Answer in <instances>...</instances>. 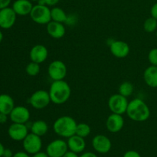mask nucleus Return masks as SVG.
<instances>
[{
	"instance_id": "8",
	"label": "nucleus",
	"mask_w": 157,
	"mask_h": 157,
	"mask_svg": "<svg viewBox=\"0 0 157 157\" xmlns=\"http://www.w3.org/2000/svg\"><path fill=\"white\" fill-rule=\"evenodd\" d=\"M22 145L26 153L34 155L41 151V149L42 147V141H41V136L31 133H29L27 136L23 140Z\"/></svg>"
},
{
	"instance_id": "35",
	"label": "nucleus",
	"mask_w": 157,
	"mask_h": 157,
	"mask_svg": "<svg viewBox=\"0 0 157 157\" xmlns=\"http://www.w3.org/2000/svg\"><path fill=\"white\" fill-rule=\"evenodd\" d=\"M8 121V115L0 113V124H6Z\"/></svg>"
},
{
	"instance_id": "11",
	"label": "nucleus",
	"mask_w": 157,
	"mask_h": 157,
	"mask_svg": "<svg viewBox=\"0 0 157 157\" xmlns=\"http://www.w3.org/2000/svg\"><path fill=\"white\" fill-rule=\"evenodd\" d=\"M16 16V13L12 8L0 9V28L3 29H11L15 25Z\"/></svg>"
},
{
	"instance_id": "42",
	"label": "nucleus",
	"mask_w": 157,
	"mask_h": 157,
	"mask_svg": "<svg viewBox=\"0 0 157 157\" xmlns=\"http://www.w3.org/2000/svg\"><path fill=\"white\" fill-rule=\"evenodd\" d=\"M156 38H157V30H156Z\"/></svg>"
},
{
	"instance_id": "39",
	"label": "nucleus",
	"mask_w": 157,
	"mask_h": 157,
	"mask_svg": "<svg viewBox=\"0 0 157 157\" xmlns=\"http://www.w3.org/2000/svg\"><path fill=\"white\" fill-rule=\"evenodd\" d=\"M4 150H5L4 146L2 145V144H1V143H0V157H2Z\"/></svg>"
},
{
	"instance_id": "6",
	"label": "nucleus",
	"mask_w": 157,
	"mask_h": 157,
	"mask_svg": "<svg viewBox=\"0 0 157 157\" xmlns=\"http://www.w3.org/2000/svg\"><path fill=\"white\" fill-rule=\"evenodd\" d=\"M52 102L48 91L45 90H38L34 92L29 98V104L33 108L41 110L45 108Z\"/></svg>"
},
{
	"instance_id": "30",
	"label": "nucleus",
	"mask_w": 157,
	"mask_h": 157,
	"mask_svg": "<svg viewBox=\"0 0 157 157\" xmlns=\"http://www.w3.org/2000/svg\"><path fill=\"white\" fill-rule=\"evenodd\" d=\"M150 14H151L152 17L157 20V2L152 6L151 9H150Z\"/></svg>"
},
{
	"instance_id": "34",
	"label": "nucleus",
	"mask_w": 157,
	"mask_h": 157,
	"mask_svg": "<svg viewBox=\"0 0 157 157\" xmlns=\"http://www.w3.org/2000/svg\"><path fill=\"white\" fill-rule=\"evenodd\" d=\"M12 157H30V156H29V153H27L26 152L20 151V152H17V153H15Z\"/></svg>"
},
{
	"instance_id": "37",
	"label": "nucleus",
	"mask_w": 157,
	"mask_h": 157,
	"mask_svg": "<svg viewBox=\"0 0 157 157\" xmlns=\"http://www.w3.org/2000/svg\"><path fill=\"white\" fill-rule=\"evenodd\" d=\"M63 157H79L78 156V153H75L73 151H67V153L63 156Z\"/></svg>"
},
{
	"instance_id": "31",
	"label": "nucleus",
	"mask_w": 157,
	"mask_h": 157,
	"mask_svg": "<svg viewBox=\"0 0 157 157\" xmlns=\"http://www.w3.org/2000/svg\"><path fill=\"white\" fill-rule=\"evenodd\" d=\"M12 0H0V9L9 7Z\"/></svg>"
},
{
	"instance_id": "38",
	"label": "nucleus",
	"mask_w": 157,
	"mask_h": 157,
	"mask_svg": "<svg viewBox=\"0 0 157 157\" xmlns=\"http://www.w3.org/2000/svg\"><path fill=\"white\" fill-rule=\"evenodd\" d=\"M32 157H49L48 155L47 154V153H44V152H38V153H35L33 155Z\"/></svg>"
},
{
	"instance_id": "26",
	"label": "nucleus",
	"mask_w": 157,
	"mask_h": 157,
	"mask_svg": "<svg viewBox=\"0 0 157 157\" xmlns=\"http://www.w3.org/2000/svg\"><path fill=\"white\" fill-rule=\"evenodd\" d=\"M144 29L149 33L154 32L157 30V20L152 16L147 18L144 23Z\"/></svg>"
},
{
	"instance_id": "18",
	"label": "nucleus",
	"mask_w": 157,
	"mask_h": 157,
	"mask_svg": "<svg viewBox=\"0 0 157 157\" xmlns=\"http://www.w3.org/2000/svg\"><path fill=\"white\" fill-rule=\"evenodd\" d=\"M33 6L30 0H16L12 4V8L16 15L24 16L30 15Z\"/></svg>"
},
{
	"instance_id": "3",
	"label": "nucleus",
	"mask_w": 157,
	"mask_h": 157,
	"mask_svg": "<svg viewBox=\"0 0 157 157\" xmlns=\"http://www.w3.org/2000/svg\"><path fill=\"white\" fill-rule=\"evenodd\" d=\"M77 122L73 117L62 116L58 117L53 124V130L58 136L64 138H69L75 134Z\"/></svg>"
},
{
	"instance_id": "4",
	"label": "nucleus",
	"mask_w": 157,
	"mask_h": 157,
	"mask_svg": "<svg viewBox=\"0 0 157 157\" xmlns=\"http://www.w3.org/2000/svg\"><path fill=\"white\" fill-rule=\"evenodd\" d=\"M45 5L37 4L34 6L30 13V17L34 22L38 25H47L52 21L51 9Z\"/></svg>"
},
{
	"instance_id": "41",
	"label": "nucleus",
	"mask_w": 157,
	"mask_h": 157,
	"mask_svg": "<svg viewBox=\"0 0 157 157\" xmlns=\"http://www.w3.org/2000/svg\"><path fill=\"white\" fill-rule=\"evenodd\" d=\"M30 1H33V2H38V0H30Z\"/></svg>"
},
{
	"instance_id": "27",
	"label": "nucleus",
	"mask_w": 157,
	"mask_h": 157,
	"mask_svg": "<svg viewBox=\"0 0 157 157\" xmlns=\"http://www.w3.org/2000/svg\"><path fill=\"white\" fill-rule=\"evenodd\" d=\"M40 64H38L34 61H31L30 63L27 64L25 67V71L28 75L29 76H36L40 72Z\"/></svg>"
},
{
	"instance_id": "20",
	"label": "nucleus",
	"mask_w": 157,
	"mask_h": 157,
	"mask_svg": "<svg viewBox=\"0 0 157 157\" xmlns=\"http://www.w3.org/2000/svg\"><path fill=\"white\" fill-rule=\"evenodd\" d=\"M144 80L147 86L153 88L157 87V66L151 65L144 72Z\"/></svg>"
},
{
	"instance_id": "5",
	"label": "nucleus",
	"mask_w": 157,
	"mask_h": 157,
	"mask_svg": "<svg viewBox=\"0 0 157 157\" xmlns=\"http://www.w3.org/2000/svg\"><path fill=\"white\" fill-rule=\"evenodd\" d=\"M128 104L129 101L127 98L120 94H113L108 100V107L113 113L121 115L127 112Z\"/></svg>"
},
{
	"instance_id": "28",
	"label": "nucleus",
	"mask_w": 157,
	"mask_h": 157,
	"mask_svg": "<svg viewBox=\"0 0 157 157\" xmlns=\"http://www.w3.org/2000/svg\"><path fill=\"white\" fill-rule=\"evenodd\" d=\"M148 60L151 65L157 66V48L151 49L148 54Z\"/></svg>"
},
{
	"instance_id": "2",
	"label": "nucleus",
	"mask_w": 157,
	"mask_h": 157,
	"mask_svg": "<svg viewBox=\"0 0 157 157\" xmlns=\"http://www.w3.org/2000/svg\"><path fill=\"white\" fill-rule=\"evenodd\" d=\"M126 113L130 120L136 122H144L150 116L148 105L140 98H135L129 102Z\"/></svg>"
},
{
	"instance_id": "7",
	"label": "nucleus",
	"mask_w": 157,
	"mask_h": 157,
	"mask_svg": "<svg viewBox=\"0 0 157 157\" xmlns=\"http://www.w3.org/2000/svg\"><path fill=\"white\" fill-rule=\"evenodd\" d=\"M48 73L53 81L64 80L67 76V66L63 61L60 60H55L49 64Z\"/></svg>"
},
{
	"instance_id": "23",
	"label": "nucleus",
	"mask_w": 157,
	"mask_h": 157,
	"mask_svg": "<svg viewBox=\"0 0 157 157\" xmlns=\"http://www.w3.org/2000/svg\"><path fill=\"white\" fill-rule=\"evenodd\" d=\"M51 16L52 21H58V22H66L67 19V15L61 8L54 7L51 9Z\"/></svg>"
},
{
	"instance_id": "40",
	"label": "nucleus",
	"mask_w": 157,
	"mask_h": 157,
	"mask_svg": "<svg viewBox=\"0 0 157 157\" xmlns=\"http://www.w3.org/2000/svg\"><path fill=\"white\" fill-rule=\"evenodd\" d=\"M2 40H3V34H2V32L0 31V43L2 41Z\"/></svg>"
},
{
	"instance_id": "29",
	"label": "nucleus",
	"mask_w": 157,
	"mask_h": 157,
	"mask_svg": "<svg viewBox=\"0 0 157 157\" xmlns=\"http://www.w3.org/2000/svg\"><path fill=\"white\" fill-rule=\"evenodd\" d=\"M123 157H141L140 154L135 150H128L124 154Z\"/></svg>"
},
{
	"instance_id": "21",
	"label": "nucleus",
	"mask_w": 157,
	"mask_h": 157,
	"mask_svg": "<svg viewBox=\"0 0 157 157\" xmlns=\"http://www.w3.org/2000/svg\"><path fill=\"white\" fill-rule=\"evenodd\" d=\"M14 107L15 102L10 95L6 94H0V113L9 115Z\"/></svg>"
},
{
	"instance_id": "16",
	"label": "nucleus",
	"mask_w": 157,
	"mask_h": 157,
	"mask_svg": "<svg viewBox=\"0 0 157 157\" xmlns=\"http://www.w3.org/2000/svg\"><path fill=\"white\" fill-rule=\"evenodd\" d=\"M130 50L129 44L123 41H113L110 46L111 54L117 58H124L128 56Z\"/></svg>"
},
{
	"instance_id": "17",
	"label": "nucleus",
	"mask_w": 157,
	"mask_h": 157,
	"mask_svg": "<svg viewBox=\"0 0 157 157\" xmlns=\"http://www.w3.org/2000/svg\"><path fill=\"white\" fill-rule=\"evenodd\" d=\"M47 32L52 38L55 39H59L63 38L66 33L65 27L63 23L58 22V21H51L47 25Z\"/></svg>"
},
{
	"instance_id": "10",
	"label": "nucleus",
	"mask_w": 157,
	"mask_h": 157,
	"mask_svg": "<svg viewBox=\"0 0 157 157\" xmlns=\"http://www.w3.org/2000/svg\"><path fill=\"white\" fill-rule=\"evenodd\" d=\"M9 137L15 141H23L29 134V129L25 124L12 123L8 129Z\"/></svg>"
},
{
	"instance_id": "36",
	"label": "nucleus",
	"mask_w": 157,
	"mask_h": 157,
	"mask_svg": "<svg viewBox=\"0 0 157 157\" xmlns=\"http://www.w3.org/2000/svg\"><path fill=\"white\" fill-rule=\"evenodd\" d=\"M79 157H98L95 153H91V152H85L82 153Z\"/></svg>"
},
{
	"instance_id": "22",
	"label": "nucleus",
	"mask_w": 157,
	"mask_h": 157,
	"mask_svg": "<svg viewBox=\"0 0 157 157\" xmlns=\"http://www.w3.org/2000/svg\"><path fill=\"white\" fill-rule=\"evenodd\" d=\"M31 131L32 133L37 135V136H42L47 133L48 130V126L47 123L42 120L34 121L31 125Z\"/></svg>"
},
{
	"instance_id": "1",
	"label": "nucleus",
	"mask_w": 157,
	"mask_h": 157,
	"mask_svg": "<svg viewBox=\"0 0 157 157\" xmlns=\"http://www.w3.org/2000/svg\"><path fill=\"white\" fill-rule=\"evenodd\" d=\"M48 93L52 102L60 105L68 101L71 94V90L68 83L64 80L54 81L51 84Z\"/></svg>"
},
{
	"instance_id": "25",
	"label": "nucleus",
	"mask_w": 157,
	"mask_h": 157,
	"mask_svg": "<svg viewBox=\"0 0 157 157\" xmlns=\"http://www.w3.org/2000/svg\"><path fill=\"white\" fill-rule=\"evenodd\" d=\"M90 132H91V129L88 124H85V123H81L77 125L75 134L83 138H86L90 135Z\"/></svg>"
},
{
	"instance_id": "33",
	"label": "nucleus",
	"mask_w": 157,
	"mask_h": 157,
	"mask_svg": "<svg viewBox=\"0 0 157 157\" xmlns=\"http://www.w3.org/2000/svg\"><path fill=\"white\" fill-rule=\"evenodd\" d=\"M60 0H44L45 5L48 6H54L59 2Z\"/></svg>"
},
{
	"instance_id": "24",
	"label": "nucleus",
	"mask_w": 157,
	"mask_h": 157,
	"mask_svg": "<svg viewBox=\"0 0 157 157\" xmlns=\"http://www.w3.org/2000/svg\"><path fill=\"white\" fill-rule=\"evenodd\" d=\"M133 90H134V87H133V84L130 81H125V82L122 83L120 85L119 89H118L120 94L123 95L126 98L130 97L133 94Z\"/></svg>"
},
{
	"instance_id": "13",
	"label": "nucleus",
	"mask_w": 157,
	"mask_h": 157,
	"mask_svg": "<svg viewBox=\"0 0 157 157\" xmlns=\"http://www.w3.org/2000/svg\"><path fill=\"white\" fill-rule=\"evenodd\" d=\"M9 118L12 123L16 124H26L30 119V111L23 106H17L13 108L10 113Z\"/></svg>"
},
{
	"instance_id": "14",
	"label": "nucleus",
	"mask_w": 157,
	"mask_h": 157,
	"mask_svg": "<svg viewBox=\"0 0 157 157\" xmlns=\"http://www.w3.org/2000/svg\"><path fill=\"white\" fill-rule=\"evenodd\" d=\"M124 126V119L122 115L112 113L106 121V127L110 133H116L121 131Z\"/></svg>"
},
{
	"instance_id": "9",
	"label": "nucleus",
	"mask_w": 157,
	"mask_h": 157,
	"mask_svg": "<svg viewBox=\"0 0 157 157\" xmlns=\"http://www.w3.org/2000/svg\"><path fill=\"white\" fill-rule=\"evenodd\" d=\"M67 142L63 140H55L46 147V153L49 157H63L68 151Z\"/></svg>"
},
{
	"instance_id": "19",
	"label": "nucleus",
	"mask_w": 157,
	"mask_h": 157,
	"mask_svg": "<svg viewBox=\"0 0 157 157\" xmlns=\"http://www.w3.org/2000/svg\"><path fill=\"white\" fill-rule=\"evenodd\" d=\"M67 147L71 151L76 153H82L86 147V142L84 138L75 134L67 138Z\"/></svg>"
},
{
	"instance_id": "32",
	"label": "nucleus",
	"mask_w": 157,
	"mask_h": 157,
	"mask_svg": "<svg viewBox=\"0 0 157 157\" xmlns=\"http://www.w3.org/2000/svg\"><path fill=\"white\" fill-rule=\"evenodd\" d=\"M13 153H12V150L10 149H8V148H5L4 152H3V155L2 157H12L13 156Z\"/></svg>"
},
{
	"instance_id": "15",
	"label": "nucleus",
	"mask_w": 157,
	"mask_h": 157,
	"mask_svg": "<svg viewBox=\"0 0 157 157\" xmlns=\"http://www.w3.org/2000/svg\"><path fill=\"white\" fill-rule=\"evenodd\" d=\"M48 56V51L43 44H36L32 48L29 53V57L32 61L38 64L44 62Z\"/></svg>"
},
{
	"instance_id": "12",
	"label": "nucleus",
	"mask_w": 157,
	"mask_h": 157,
	"mask_svg": "<svg viewBox=\"0 0 157 157\" xmlns=\"http://www.w3.org/2000/svg\"><path fill=\"white\" fill-rule=\"evenodd\" d=\"M92 147L98 153L104 154L111 150L112 144L110 140L104 135H97L92 140Z\"/></svg>"
}]
</instances>
